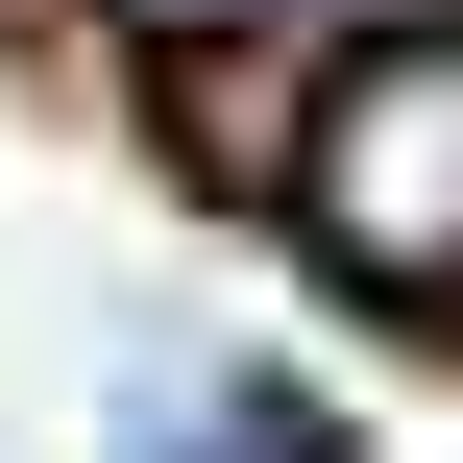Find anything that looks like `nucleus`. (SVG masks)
Masks as SVG:
<instances>
[{"label": "nucleus", "mask_w": 463, "mask_h": 463, "mask_svg": "<svg viewBox=\"0 0 463 463\" xmlns=\"http://www.w3.org/2000/svg\"><path fill=\"white\" fill-rule=\"evenodd\" d=\"M293 244L366 269V293H463V24H366V49H317Z\"/></svg>", "instance_id": "obj_1"}]
</instances>
